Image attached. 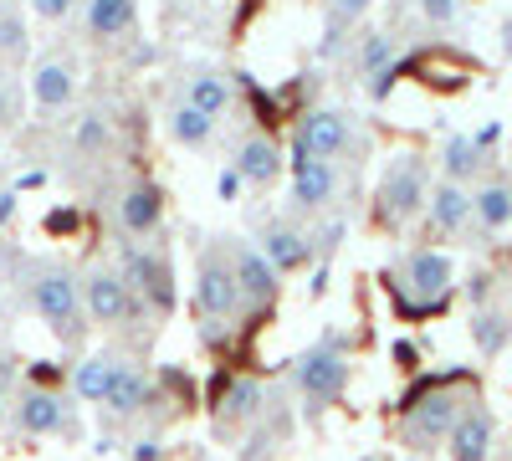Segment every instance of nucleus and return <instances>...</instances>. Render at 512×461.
Returning a JSON list of instances; mask_svg holds the SVG:
<instances>
[{
	"mask_svg": "<svg viewBox=\"0 0 512 461\" xmlns=\"http://www.w3.org/2000/svg\"><path fill=\"white\" fill-rule=\"evenodd\" d=\"M472 221L482 231H507L512 226V185L507 180H487L482 190H472Z\"/></svg>",
	"mask_w": 512,
	"mask_h": 461,
	"instance_id": "19",
	"label": "nucleus"
},
{
	"mask_svg": "<svg viewBox=\"0 0 512 461\" xmlns=\"http://www.w3.org/2000/svg\"><path fill=\"white\" fill-rule=\"evenodd\" d=\"M139 461H159V446H154V441H144V446H139Z\"/></svg>",
	"mask_w": 512,
	"mask_h": 461,
	"instance_id": "38",
	"label": "nucleus"
},
{
	"mask_svg": "<svg viewBox=\"0 0 512 461\" xmlns=\"http://www.w3.org/2000/svg\"><path fill=\"white\" fill-rule=\"evenodd\" d=\"M26 292H31V308H36V318L47 323L52 333H62V339H72V333L82 328V282L67 272V267H57V262H47V267H36L31 272V282H26Z\"/></svg>",
	"mask_w": 512,
	"mask_h": 461,
	"instance_id": "1",
	"label": "nucleus"
},
{
	"mask_svg": "<svg viewBox=\"0 0 512 461\" xmlns=\"http://www.w3.org/2000/svg\"><path fill=\"white\" fill-rule=\"evenodd\" d=\"M134 16H139V0H88V31L98 41L123 36L128 26H134Z\"/></svg>",
	"mask_w": 512,
	"mask_h": 461,
	"instance_id": "21",
	"label": "nucleus"
},
{
	"mask_svg": "<svg viewBox=\"0 0 512 461\" xmlns=\"http://www.w3.org/2000/svg\"><path fill=\"white\" fill-rule=\"evenodd\" d=\"M446 446H451V461H487V451H492V415L482 405H466L456 415Z\"/></svg>",
	"mask_w": 512,
	"mask_h": 461,
	"instance_id": "15",
	"label": "nucleus"
},
{
	"mask_svg": "<svg viewBox=\"0 0 512 461\" xmlns=\"http://www.w3.org/2000/svg\"><path fill=\"white\" fill-rule=\"evenodd\" d=\"M159 221H164V195H159V185L134 180V185L123 190V200H118V226H123L128 236H154Z\"/></svg>",
	"mask_w": 512,
	"mask_h": 461,
	"instance_id": "11",
	"label": "nucleus"
},
{
	"mask_svg": "<svg viewBox=\"0 0 512 461\" xmlns=\"http://www.w3.org/2000/svg\"><path fill=\"white\" fill-rule=\"evenodd\" d=\"M77 93V67L67 57H47L31 67V103L36 108H67Z\"/></svg>",
	"mask_w": 512,
	"mask_h": 461,
	"instance_id": "14",
	"label": "nucleus"
},
{
	"mask_svg": "<svg viewBox=\"0 0 512 461\" xmlns=\"http://www.w3.org/2000/svg\"><path fill=\"white\" fill-rule=\"evenodd\" d=\"M338 190V175L328 159H308V154H292V200L303 211H323Z\"/></svg>",
	"mask_w": 512,
	"mask_h": 461,
	"instance_id": "12",
	"label": "nucleus"
},
{
	"mask_svg": "<svg viewBox=\"0 0 512 461\" xmlns=\"http://www.w3.org/2000/svg\"><path fill=\"white\" fill-rule=\"evenodd\" d=\"M231 170L241 175V185H272V180L282 175V149H277V139H267V134H246V139L236 144Z\"/></svg>",
	"mask_w": 512,
	"mask_h": 461,
	"instance_id": "13",
	"label": "nucleus"
},
{
	"mask_svg": "<svg viewBox=\"0 0 512 461\" xmlns=\"http://www.w3.org/2000/svg\"><path fill=\"white\" fill-rule=\"evenodd\" d=\"M425 216H431L436 231H461V226H472V190L456 185V180H441L431 190V200H425Z\"/></svg>",
	"mask_w": 512,
	"mask_h": 461,
	"instance_id": "16",
	"label": "nucleus"
},
{
	"mask_svg": "<svg viewBox=\"0 0 512 461\" xmlns=\"http://www.w3.org/2000/svg\"><path fill=\"white\" fill-rule=\"evenodd\" d=\"M6 6H11V0H0V11H6Z\"/></svg>",
	"mask_w": 512,
	"mask_h": 461,
	"instance_id": "41",
	"label": "nucleus"
},
{
	"mask_svg": "<svg viewBox=\"0 0 512 461\" xmlns=\"http://www.w3.org/2000/svg\"><path fill=\"white\" fill-rule=\"evenodd\" d=\"M169 134H175L185 149H205V144H210V134H216V118H205L200 108L180 103L175 113H169Z\"/></svg>",
	"mask_w": 512,
	"mask_h": 461,
	"instance_id": "24",
	"label": "nucleus"
},
{
	"mask_svg": "<svg viewBox=\"0 0 512 461\" xmlns=\"http://www.w3.org/2000/svg\"><path fill=\"white\" fill-rule=\"evenodd\" d=\"M369 11V0H328V41H323V57L338 52V41H344V31Z\"/></svg>",
	"mask_w": 512,
	"mask_h": 461,
	"instance_id": "26",
	"label": "nucleus"
},
{
	"mask_svg": "<svg viewBox=\"0 0 512 461\" xmlns=\"http://www.w3.org/2000/svg\"><path fill=\"white\" fill-rule=\"evenodd\" d=\"M123 282L134 287V298L144 303V308H154V313H169L175 308V272H169V257L164 251H154V246H134L123 257Z\"/></svg>",
	"mask_w": 512,
	"mask_h": 461,
	"instance_id": "5",
	"label": "nucleus"
},
{
	"mask_svg": "<svg viewBox=\"0 0 512 461\" xmlns=\"http://www.w3.org/2000/svg\"><path fill=\"white\" fill-rule=\"evenodd\" d=\"M461 410H466V405H461L451 390H431V395H420V400L405 410V441H410V446H420V451H425V446H436V441H446Z\"/></svg>",
	"mask_w": 512,
	"mask_h": 461,
	"instance_id": "8",
	"label": "nucleus"
},
{
	"mask_svg": "<svg viewBox=\"0 0 512 461\" xmlns=\"http://www.w3.org/2000/svg\"><path fill=\"white\" fill-rule=\"evenodd\" d=\"M216 190H221V200H236V190H241V175H236V170H226Z\"/></svg>",
	"mask_w": 512,
	"mask_h": 461,
	"instance_id": "36",
	"label": "nucleus"
},
{
	"mask_svg": "<svg viewBox=\"0 0 512 461\" xmlns=\"http://www.w3.org/2000/svg\"><path fill=\"white\" fill-rule=\"evenodd\" d=\"M21 118V88L11 82V72H0V129H11Z\"/></svg>",
	"mask_w": 512,
	"mask_h": 461,
	"instance_id": "31",
	"label": "nucleus"
},
{
	"mask_svg": "<svg viewBox=\"0 0 512 461\" xmlns=\"http://www.w3.org/2000/svg\"><path fill=\"white\" fill-rule=\"evenodd\" d=\"M226 262H231V277H236V292H241V303L246 308H267L272 298H277V267L262 257V246H251V241H236L231 251H226Z\"/></svg>",
	"mask_w": 512,
	"mask_h": 461,
	"instance_id": "7",
	"label": "nucleus"
},
{
	"mask_svg": "<svg viewBox=\"0 0 512 461\" xmlns=\"http://www.w3.org/2000/svg\"><path fill=\"white\" fill-rule=\"evenodd\" d=\"M236 303H241V292H236L231 262L221 257V251H205L200 272H195V308H200L205 318H231Z\"/></svg>",
	"mask_w": 512,
	"mask_h": 461,
	"instance_id": "10",
	"label": "nucleus"
},
{
	"mask_svg": "<svg viewBox=\"0 0 512 461\" xmlns=\"http://www.w3.org/2000/svg\"><path fill=\"white\" fill-rule=\"evenodd\" d=\"M502 47H507V57H512V21H507V41H502Z\"/></svg>",
	"mask_w": 512,
	"mask_h": 461,
	"instance_id": "39",
	"label": "nucleus"
},
{
	"mask_svg": "<svg viewBox=\"0 0 512 461\" xmlns=\"http://www.w3.org/2000/svg\"><path fill=\"white\" fill-rule=\"evenodd\" d=\"M472 339H477L482 354H502L507 339H512V328H507L502 313H477V318H472Z\"/></svg>",
	"mask_w": 512,
	"mask_h": 461,
	"instance_id": "29",
	"label": "nucleus"
},
{
	"mask_svg": "<svg viewBox=\"0 0 512 461\" xmlns=\"http://www.w3.org/2000/svg\"><path fill=\"white\" fill-rule=\"evenodd\" d=\"M441 164H446V180H456V185H461L466 175H477V170H482V149H477V139H466V134L446 139Z\"/></svg>",
	"mask_w": 512,
	"mask_h": 461,
	"instance_id": "25",
	"label": "nucleus"
},
{
	"mask_svg": "<svg viewBox=\"0 0 512 461\" xmlns=\"http://www.w3.org/2000/svg\"><path fill=\"white\" fill-rule=\"evenodd\" d=\"M420 11L431 16L436 26H446V21H456V0H420Z\"/></svg>",
	"mask_w": 512,
	"mask_h": 461,
	"instance_id": "33",
	"label": "nucleus"
},
{
	"mask_svg": "<svg viewBox=\"0 0 512 461\" xmlns=\"http://www.w3.org/2000/svg\"><path fill=\"white\" fill-rule=\"evenodd\" d=\"M103 134H108V129H103V118H82V123H77V144H82V149L103 144Z\"/></svg>",
	"mask_w": 512,
	"mask_h": 461,
	"instance_id": "32",
	"label": "nucleus"
},
{
	"mask_svg": "<svg viewBox=\"0 0 512 461\" xmlns=\"http://www.w3.org/2000/svg\"><path fill=\"white\" fill-rule=\"evenodd\" d=\"M226 415H231V421H251V415H262V385H256V380H236L226 390Z\"/></svg>",
	"mask_w": 512,
	"mask_h": 461,
	"instance_id": "30",
	"label": "nucleus"
},
{
	"mask_svg": "<svg viewBox=\"0 0 512 461\" xmlns=\"http://www.w3.org/2000/svg\"><path fill=\"white\" fill-rule=\"evenodd\" d=\"M379 216L390 221V226H410L420 211H425V200H431V185H425V164L415 154H400L390 170H384L379 180Z\"/></svg>",
	"mask_w": 512,
	"mask_h": 461,
	"instance_id": "2",
	"label": "nucleus"
},
{
	"mask_svg": "<svg viewBox=\"0 0 512 461\" xmlns=\"http://www.w3.org/2000/svg\"><path fill=\"white\" fill-rule=\"evenodd\" d=\"M297 390H303V400H308V410H313V415H318V410H328L338 395L349 390V359L338 354L333 344L313 349L303 364H297Z\"/></svg>",
	"mask_w": 512,
	"mask_h": 461,
	"instance_id": "6",
	"label": "nucleus"
},
{
	"mask_svg": "<svg viewBox=\"0 0 512 461\" xmlns=\"http://www.w3.org/2000/svg\"><path fill=\"white\" fill-rule=\"evenodd\" d=\"M262 257H267L277 272L303 267V262H308V236L297 231V226H287V221H272V226L262 231Z\"/></svg>",
	"mask_w": 512,
	"mask_h": 461,
	"instance_id": "18",
	"label": "nucleus"
},
{
	"mask_svg": "<svg viewBox=\"0 0 512 461\" xmlns=\"http://www.w3.org/2000/svg\"><path fill=\"white\" fill-rule=\"evenodd\" d=\"M82 308H88L93 323L103 328H118V323H139L149 308L134 298V287L123 282V272L113 267H93L88 277H82Z\"/></svg>",
	"mask_w": 512,
	"mask_h": 461,
	"instance_id": "3",
	"label": "nucleus"
},
{
	"mask_svg": "<svg viewBox=\"0 0 512 461\" xmlns=\"http://www.w3.org/2000/svg\"><path fill=\"white\" fill-rule=\"evenodd\" d=\"M144 400H149V380H144V369L118 359V374H113V385H108V400H103V405H108L113 415H134V410H144Z\"/></svg>",
	"mask_w": 512,
	"mask_h": 461,
	"instance_id": "20",
	"label": "nucleus"
},
{
	"mask_svg": "<svg viewBox=\"0 0 512 461\" xmlns=\"http://www.w3.org/2000/svg\"><path fill=\"white\" fill-rule=\"evenodd\" d=\"M16 426L26 436H52L67 426V405L52 395V390H26L21 405H16Z\"/></svg>",
	"mask_w": 512,
	"mask_h": 461,
	"instance_id": "17",
	"label": "nucleus"
},
{
	"mask_svg": "<svg viewBox=\"0 0 512 461\" xmlns=\"http://www.w3.org/2000/svg\"><path fill=\"white\" fill-rule=\"evenodd\" d=\"M113 374H118V359H108V354H98V359H82L77 364V374H72V390H77V400H108V385H113Z\"/></svg>",
	"mask_w": 512,
	"mask_h": 461,
	"instance_id": "23",
	"label": "nucleus"
},
{
	"mask_svg": "<svg viewBox=\"0 0 512 461\" xmlns=\"http://www.w3.org/2000/svg\"><path fill=\"white\" fill-rule=\"evenodd\" d=\"M11 380H16V364L0 359V410H6V400H11Z\"/></svg>",
	"mask_w": 512,
	"mask_h": 461,
	"instance_id": "35",
	"label": "nucleus"
},
{
	"mask_svg": "<svg viewBox=\"0 0 512 461\" xmlns=\"http://www.w3.org/2000/svg\"><path fill=\"white\" fill-rule=\"evenodd\" d=\"M359 461H390V456H359Z\"/></svg>",
	"mask_w": 512,
	"mask_h": 461,
	"instance_id": "40",
	"label": "nucleus"
},
{
	"mask_svg": "<svg viewBox=\"0 0 512 461\" xmlns=\"http://www.w3.org/2000/svg\"><path fill=\"white\" fill-rule=\"evenodd\" d=\"M26 52H31V41H26V16H21V11H0V62L16 67Z\"/></svg>",
	"mask_w": 512,
	"mask_h": 461,
	"instance_id": "28",
	"label": "nucleus"
},
{
	"mask_svg": "<svg viewBox=\"0 0 512 461\" xmlns=\"http://www.w3.org/2000/svg\"><path fill=\"white\" fill-rule=\"evenodd\" d=\"M185 103L200 108L205 118H221L231 108V88H226V77L221 72H190L185 82Z\"/></svg>",
	"mask_w": 512,
	"mask_h": 461,
	"instance_id": "22",
	"label": "nucleus"
},
{
	"mask_svg": "<svg viewBox=\"0 0 512 461\" xmlns=\"http://www.w3.org/2000/svg\"><path fill=\"white\" fill-rule=\"evenodd\" d=\"M354 144V129H349V118L344 113H333V108H318L308 113L303 123H297V139H292V154H308V159H338Z\"/></svg>",
	"mask_w": 512,
	"mask_h": 461,
	"instance_id": "9",
	"label": "nucleus"
},
{
	"mask_svg": "<svg viewBox=\"0 0 512 461\" xmlns=\"http://www.w3.org/2000/svg\"><path fill=\"white\" fill-rule=\"evenodd\" d=\"M390 62H395V41L390 36H364V47L354 52V67H359V77H384L390 72Z\"/></svg>",
	"mask_w": 512,
	"mask_h": 461,
	"instance_id": "27",
	"label": "nucleus"
},
{
	"mask_svg": "<svg viewBox=\"0 0 512 461\" xmlns=\"http://www.w3.org/2000/svg\"><path fill=\"white\" fill-rule=\"evenodd\" d=\"M395 292L405 308H436L451 292V257L446 251H410L395 267Z\"/></svg>",
	"mask_w": 512,
	"mask_h": 461,
	"instance_id": "4",
	"label": "nucleus"
},
{
	"mask_svg": "<svg viewBox=\"0 0 512 461\" xmlns=\"http://www.w3.org/2000/svg\"><path fill=\"white\" fill-rule=\"evenodd\" d=\"M31 11H36L41 21H62V16L72 11V0H31Z\"/></svg>",
	"mask_w": 512,
	"mask_h": 461,
	"instance_id": "34",
	"label": "nucleus"
},
{
	"mask_svg": "<svg viewBox=\"0 0 512 461\" xmlns=\"http://www.w3.org/2000/svg\"><path fill=\"white\" fill-rule=\"evenodd\" d=\"M16 216V195H0V226H6Z\"/></svg>",
	"mask_w": 512,
	"mask_h": 461,
	"instance_id": "37",
	"label": "nucleus"
}]
</instances>
